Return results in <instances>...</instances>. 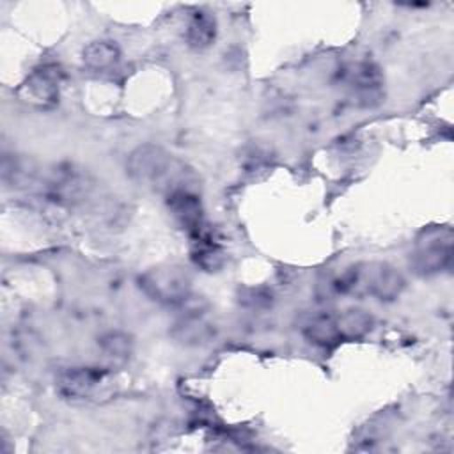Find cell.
<instances>
[{"mask_svg": "<svg viewBox=\"0 0 454 454\" xmlns=\"http://www.w3.org/2000/svg\"><path fill=\"white\" fill-rule=\"evenodd\" d=\"M128 176L153 190L170 195L174 192H199V176L183 160L156 144L135 147L126 161Z\"/></svg>", "mask_w": 454, "mask_h": 454, "instance_id": "6da1fadb", "label": "cell"}, {"mask_svg": "<svg viewBox=\"0 0 454 454\" xmlns=\"http://www.w3.org/2000/svg\"><path fill=\"white\" fill-rule=\"evenodd\" d=\"M349 268V294H369L381 301L395 300L404 289V277L388 262H360Z\"/></svg>", "mask_w": 454, "mask_h": 454, "instance_id": "7a4b0ae2", "label": "cell"}, {"mask_svg": "<svg viewBox=\"0 0 454 454\" xmlns=\"http://www.w3.org/2000/svg\"><path fill=\"white\" fill-rule=\"evenodd\" d=\"M138 286L147 298L168 307H181L192 296L190 273L176 264H163L144 271Z\"/></svg>", "mask_w": 454, "mask_h": 454, "instance_id": "3957f363", "label": "cell"}, {"mask_svg": "<svg viewBox=\"0 0 454 454\" xmlns=\"http://www.w3.org/2000/svg\"><path fill=\"white\" fill-rule=\"evenodd\" d=\"M454 254V236L449 227H429L415 243L410 264L415 273L429 277L450 268Z\"/></svg>", "mask_w": 454, "mask_h": 454, "instance_id": "277c9868", "label": "cell"}, {"mask_svg": "<svg viewBox=\"0 0 454 454\" xmlns=\"http://www.w3.org/2000/svg\"><path fill=\"white\" fill-rule=\"evenodd\" d=\"M346 83L362 106H376L385 96V76L378 64L371 60H360L348 67Z\"/></svg>", "mask_w": 454, "mask_h": 454, "instance_id": "5b68a950", "label": "cell"}, {"mask_svg": "<svg viewBox=\"0 0 454 454\" xmlns=\"http://www.w3.org/2000/svg\"><path fill=\"white\" fill-rule=\"evenodd\" d=\"M62 80V69L55 64L39 66L23 82L20 94L30 105L39 108H50L59 99V87Z\"/></svg>", "mask_w": 454, "mask_h": 454, "instance_id": "8992f818", "label": "cell"}, {"mask_svg": "<svg viewBox=\"0 0 454 454\" xmlns=\"http://www.w3.org/2000/svg\"><path fill=\"white\" fill-rule=\"evenodd\" d=\"M165 199H167V207L170 215L188 232L190 238L206 229L199 192H188V190L174 192Z\"/></svg>", "mask_w": 454, "mask_h": 454, "instance_id": "52a82bcc", "label": "cell"}, {"mask_svg": "<svg viewBox=\"0 0 454 454\" xmlns=\"http://www.w3.org/2000/svg\"><path fill=\"white\" fill-rule=\"evenodd\" d=\"M300 330L307 340L319 348H335L339 342H342L335 314L332 312L319 310L305 316Z\"/></svg>", "mask_w": 454, "mask_h": 454, "instance_id": "ba28073f", "label": "cell"}, {"mask_svg": "<svg viewBox=\"0 0 454 454\" xmlns=\"http://www.w3.org/2000/svg\"><path fill=\"white\" fill-rule=\"evenodd\" d=\"M101 369L69 367L57 376V388L66 397H83L101 381Z\"/></svg>", "mask_w": 454, "mask_h": 454, "instance_id": "9c48e42d", "label": "cell"}, {"mask_svg": "<svg viewBox=\"0 0 454 454\" xmlns=\"http://www.w3.org/2000/svg\"><path fill=\"white\" fill-rule=\"evenodd\" d=\"M48 190L55 200L73 202L85 192V181L82 174H78L73 167H64L53 172L48 183Z\"/></svg>", "mask_w": 454, "mask_h": 454, "instance_id": "30bf717a", "label": "cell"}, {"mask_svg": "<svg viewBox=\"0 0 454 454\" xmlns=\"http://www.w3.org/2000/svg\"><path fill=\"white\" fill-rule=\"evenodd\" d=\"M192 259L206 271H216L223 264V250L207 229L192 236Z\"/></svg>", "mask_w": 454, "mask_h": 454, "instance_id": "8fae6325", "label": "cell"}, {"mask_svg": "<svg viewBox=\"0 0 454 454\" xmlns=\"http://www.w3.org/2000/svg\"><path fill=\"white\" fill-rule=\"evenodd\" d=\"M83 64L92 71H106L114 67L121 59L119 46L110 39L90 41L82 51Z\"/></svg>", "mask_w": 454, "mask_h": 454, "instance_id": "7c38bea8", "label": "cell"}, {"mask_svg": "<svg viewBox=\"0 0 454 454\" xmlns=\"http://www.w3.org/2000/svg\"><path fill=\"white\" fill-rule=\"evenodd\" d=\"M342 340H355L364 337L374 326V317L360 307H349L335 316Z\"/></svg>", "mask_w": 454, "mask_h": 454, "instance_id": "4fadbf2b", "label": "cell"}, {"mask_svg": "<svg viewBox=\"0 0 454 454\" xmlns=\"http://www.w3.org/2000/svg\"><path fill=\"white\" fill-rule=\"evenodd\" d=\"M216 37V21L206 11H195L186 25V43L195 50L207 48Z\"/></svg>", "mask_w": 454, "mask_h": 454, "instance_id": "5bb4252c", "label": "cell"}, {"mask_svg": "<svg viewBox=\"0 0 454 454\" xmlns=\"http://www.w3.org/2000/svg\"><path fill=\"white\" fill-rule=\"evenodd\" d=\"M34 176V165L30 160L20 154H4L2 160V179L11 186H23Z\"/></svg>", "mask_w": 454, "mask_h": 454, "instance_id": "9a60e30c", "label": "cell"}, {"mask_svg": "<svg viewBox=\"0 0 454 454\" xmlns=\"http://www.w3.org/2000/svg\"><path fill=\"white\" fill-rule=\"evenodd\" d=\"M211 326L200 319V312H193L177 325L176 337L183 342H200L211 335Z\"/></svg>", "mask_w": 454, "mask_h": 454, "instance_id": "2e32d148", "label": "cell"}, {"mask_svg": "<svg viewBox=\"0 0 454 454\" xmlns=\"http://www.w3.org/2000/svg\"><path fill=\"white\" fill-rule=\"evenodd\" d=\"M99 348L106 356L126 360L133 351V340L124 332H108L99 339Z\"/></svg>", "mask_w": 454, "mask_h": 454, "instance_id": "e0dca14e", "label": "cell"}]
</instances>
